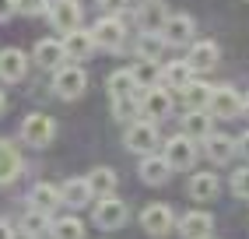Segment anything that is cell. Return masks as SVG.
I'll list each match as a JSON object with an SVG mask.
<instances>
[{
    "mask_svg": "<svg viewBox=\"0 0 249 239\" xmlns=\"http://www.w3.org/2000/svg\"><path fill=\"white\" fill-rule=\"evenodd\" d=\"M137 106H141V120L155 123V120H165L172 113V95H169V88H161V84H155V88H141Z\"/></svg>",
    "mask_w": 249,
    "mask_h": 239,
    "instance_id": "1",
    "label": "cell"
},
{
    "mask_svg": "<svg viewBox=\"0 0 249 239\" xmlns=\"http://www.w3.org/2000/svg\"><path fill=\"white\" fill-rule=\"evenodd\" d=\"M21 138H25V144H32V148H49V144H53V138H56L53 116H46V113H28L25 123H21Z\"/></svg>",
    "mask_w": 249,
    "mask_h": 239,
    "instance_id": "2",
    "label": "cell"
},
{
    "mask_svg": "<svg viewBox=\"0 0 249 239\" xmlns=\"http://www.w3.org/2000/svg\"><path fill=\"white\" fill-rule=\"evenodd\" d=\"M85 88H88V78L77 63H67V67L53 71V92L60 99H77V95H85Z\"/></svg>",
    "mask_w": 249,
    "mask_h": 239,
    "instance_id": "3",
    "label": "cell"
},
{
    "mask_svg": "<svg viewBox=\"0 0 249 239\" xmlns=\"http://www.w3.org/2000/svg\"><path fill=\"white\" fill-rule=\"evenodd\" d=\"M165 162H169V169H190L196 162V141L186 138V134H176V138L165 141Z\"/></svg>",
    "mask_w": 249,
    "mask_h": 239,
    "instance_id": "4",
    "label": "cell"
},
{
    "mask_svg": "<svg viewBox=\"0 0 249 239\" xmlns=\"http://www.w3.org/2000/svg\"><path fill=\"white\" fill-rule=\"evenodd\" d=\"M126 148L134 151V155H155V148H158V130L155 123H147V120H137V123H130L126 130Z\"/></svg>",
    "mask_w": 249,
    "mask_h": 239,
    "instance_id": "5",
    "label": "cell"
},
{
    "mask_svg": "<svg viewBox=\"0 0 249 239\" xmlns=\"http://www.w3.org/2000/svg\"><path fill=\"white\" fill-rule=\"evenodd\" d=\"M207 113H211L214 120H231L235 113H242V95H239L235 88H228V84H221V88L211 92Z\"/></svg>",
    "mask_w": 249,
    "mask_h": 239,
    "instance_id": "6",
    "label": "cell"
},
{
    "mask_svg": "<svg viewBox=\"0 0 249 239\" xmlns=\"http://www.w3.org/2000/svg\"><path fill=\"white\" fill-rule=\"evenodd\" d=\"M126 218H130V211H126V204L123 200H116V197H98V204H95V225L98 229H120V225H126Z\"/></svg>",
    "mask_w": 249,
    "mask_h": 239,
    "instance_id": "7",
    "label": "cell"
},
{
    "mask_svg": "<svg viewBox=\"0 0 249 239\" xmlns=\"http://www.w3.org/2000/svg\"><path fill=\"white\" fill-rule=\"evenodd\" d=\"M49 21H53V28L60 36L81 28V4L77 0H53V4H49Z\"/></svg>",
    "mask_w": 249,
    "mask_h": 239,
    "instance_id": "8",
    "label": "cell"
},
{
    "mask_svg": "<svg viewBox=\"0 0 249 239\" xmlns=\"http://www.w3.org/2000/svg\"><path fill=\"white\" fill-rule=\"evenodd\" d=\"M172 208H165V204H147L141 211V229L147 236H169L172 232Z\"/></svg>",
    "mask_w": 249,
    "mask_h": 239,
    "instance_id": "9",
    "label": "cell"
},
{
    "mask_svg": "<svg viewBox=\"0 0 249 239\" xmlns=\"http://www.w3.org/2000/svg\"><path fill=\"white\" fill-rule=\"evenodd\" d=\"M193 36H196V25H193L190 14H169V21L161 28V39L172 42V46H190Z\"/></svg>",
    "mask_w": 249,
    "mask_h": 239,
    "instance_id": "10",
    "label": "cell"
},
{
    "mask_svg": "<svg viewBox=\"0 0 249 239\" xmlns=\"http://www.w3.org/2000/svg\"><path fill=\"white\" fill-rule=\"evenodd\" d=\"M91 39H95V46H102V49H120L123 46V21L120 18H98L95 25H91Z\"/></svg>",
    "mask_w": 249,
    "mask_h": 239,
    "instance_id": "11",
    "label": "cell"
},
{
    "mask_svg": "<svg viewBox=\"0 0 249 239\" xmlns=\"http://www.w3.org/2000/svg\"><path fill=\"white\" fill-rule=\"evenodd\" d=\"M221 60V49L218 42H211V39H200V42H190V57L186 63L193 67V71H214Z\"/></svg>",
    "mask_w": 249,
    "mask_h": 239,
    "instance_id": "12",
    "label": "cell"
},
{
    "mask_svg": "<svg viewBox=\"0 0 249 239\" xmlns=\"http://www.w3.org/2000/svg\"><path fill=\"white\" fill-rule=\"evenodd\" d=\"M60 46H63V57L67 60H88L91 49H95V39H91V32L74 28V32H67V36L60 39Z\"/></svg>",
    "mask_w": 249,
    "mask_h": 239,
    "instance_id": "13",
    "label": "cell"
},
{
    "mask_svg": "<svg viewBox=\"0 0 249 239\" xmlns=\"http://www.w3.org/2000/svg\"><path fill=\"white\" fill-rule=\"evenodd\" d=\"M137 21H141V32H161L165 21H169L165 0H144V4L137 7Z\"/></svg>",
    "mask_w": 249,
    "mask_h": 239,
    "instance_id": "14",
    "label": "cell"
},
{
    "mask_svg": "<svg viewBox=\"0 0 249 239\" xmlns=\"http://www.w3.org/2000/svg\"><path fill=\"white\" fill-rule=\"evenodd\" d=\"M28 71V57L21 49H0V81H21Z\"/></svg>",
    "mask_w": 249,
    "mask_h": 239,
    "instance_id": "15",
    "label": "cell"
},
{
    "mask_svg": "<svg viewBox=\"0 0 249 239\" xmlns=\"http://www.w3.org/2000/svg\"><path fill=\"white\" fill-rule=\"evenodd\" d=\"M211 229H214V218L207 211H190L179 218V236H186V239H207Z\"/></svg>",
    "mask_w": 249,
    "mask_h": 239,
    "instance_id": "16",
    "label": "cell"
},
{
    "mask_svg": "<svg viewBox=\"0 0 249 239\" xmlns=\"http://www.w3.org/2000/svg\"><path fill=\"white\" fill-rule=\"evenodd\" d=\"M204 151H207V159H211L214 165H225V162L239 151V144L231 141L228 134H207V138H204Z\"/></svg>",
    "mask_w": 249,
    "mask_h": 239,
    "instance_id": "17",
    "label": "cell"
},
{
    "mask_svg": "<svg viewBox=\"0 0 249 239\" xmlns=\"http://www.w3.org/2000/svg\"><path fill=\"white\" fill-rule=\"evenodd\" d=\"M106 88L112 99H137L141 95V84L134 78V71H112L109 81H106Z\"/></svg>",
    "mask_w": 249,
    "mask_h": 239,
    "instance_id": "18",
    "label": "cell"
},
{
    "mask_svg": "<svg viewBox=\"0 0 249 239\" xmlns=\"http://www.w3.org/2000/svg\"><path fill=\"white\" fill-rule=\"evenodd\" d=\"M141 179L144 183H151V186H161L165 179L172 176V169H169V162H165L161 155H141Z\"/></svg>",
    "mask_w": 249,
    "mask_h": 239,
    "instance_id": "19",
    "label": "cell"
},
{
    "mask_svg": "<svg viewBox=\"0 0 249 239\" xmlns=\"http://www.w3.org/2000/svg\"><path fill=\"white\" fill-rule=\"evenodd\" d=\"M158 81H165L161 88L179 92L182 84H190V81H193V67H190L186 60H172L169 67H161V78H158Z\"/></svg>",
    "mask_w": 249,
    "mask_h": 239,
    "instance_id": "20",
    "label": "cell"
},
{
    "mask_svg": "<svg viewBox=\"0 0 249 239\" xmlns=\"http://www.w3.org/2000/svg\"><path fill=\"white\" fill-rule=\"evenodd\" d=\"M218 190H221V183H218V176H214V173H196V176L190 179V197H193L196 204L214 200V197H218Z\"/></svg>",
    "mask_w": 249,
    "mask_h": 239,
    "instance_id": "21",
    "label": "cell"
},
{
    "mask_svg": "<svg viewBox=\"0 0 249 239\" xmlns=\"http://www.w3.org/2000/svg\"><path fill=\"white\" fill-rule=\"evenodd\" d=\"M18 173H21V151L11 141H0V183L18 179Z\"/></svg>",
    "mask_w": 249,
    "mask_h": 239,
    "instance_id": "22",
    "label": "cell"
},
{
    "mask_svg": "<svg viewBox=\"0 0 249 239\" xmlns=\"http://www.w3.org/2000/svg\"><path fill=\"white\" fill-rule=\"evenodd\" d=\"M85 179H88L91 197H112V190H116V173H112V169H106V165L91 169Z\"/></svg>",
    "mask_w": 249,
    "mask_h": 239,
    "instance_id": "23",
    "label": "cell"
},
{
    "mask_svg": "<svg viewBox=\"0 0 249 239\" xmlns=\"http://www.w3.org/2000/svg\"><path fill=\"white\" fill-rule=\"evenodd\" d=\"M60 60H67V57H63L60 39H42V42L36 46V63L42 67V71H56Z\"/></svg>",
    "mask_w": 249,
    "mask_h": 239,
    "instance_id": "24",
    "label": "cell"
},
{
    "mask_svg": "<svg viewBox=\"0 0 249 239\" xmlns=\"http://www.w3.org/2000/svg\"><path fill=\"white\" fill-rule=\"evenodd\" d=\"M28 204H32L36 211H46V215H49V211L60 204V190H56V186H49V183H36V186L28 190Z\"/></svg>",
    "mask_w": 249,
    "mask_h": 239,
    "instance_id": "25",
    "label": "cell"
},
{
    "mask_svg": "<svg viewBox=\"0 0 249 239\" xmlns=\"http://www.w3.org/2000/svg\"><path fill=\"white\" fill-rule=\"evenodd\" d=\"M88 197H91L88 179H81V176H74V179H67V183L60 186V200H63V204H71V208H85Z\"/></svg>",
    "mask_w": 249,
    "mask_h": 239,
    "instance_id": "26",
    "label": "cell"
},
{
    "mask_svg": "<svg viewBox=\"0 0 249 239\" xmlns=\"http://www.w3.org/2000/svg\"><path fill=\"white\" fill-rule=\"evenodd\" d=\"M182 127H186V138H207V134H214L211 127H214V116L207 113V109H190L186 113V120H182Z\"/></svg>",
    "mask_w": 249,
    "mask_h": 239,
    "instance_id": "27",
    "label": "cell"
},
{
    "mask_svg": "<svg viewBox=\"0 0 249 239\" xmlns=\"http://www.w3.org/2000/svg\"><path fill=\"white\" fill-rule=\"evenodd\" d=\"M182 102H186V109H207V102H211V84L207 81H190V84H182Z\"/></svg>",
    "mask_w": 249,
    "mask_h": 239,
    "instance_id": "28",
    "label": "cell"
},
{
    "mask_svg": "<svg viewBox=\"0 0 249 239\" xmlns=\"http://www.w3.org/2000/svg\"><path fill=\"white\" fill-rule=\"evenodd\" d=\"M169 46L161 39V32H141V39H137V53H141V60H155L158 63V57H161V49Z\"/></svg>",
    "mask_w": 249,
    "mask_h": 239,
    "instance_id": "29",
    "label": "cell"
},
{
    "mask_svg": "<svg viewBox=\"0 0 249 239\" xmlns=\"http://www.w3.org/2000/svg\"><path fill=\"white\" fill-rule=\"evenodd\" d=\"M130 71H134L137 84H144V88H155V84H158V78H161V67H158L155 60H141L137 67H130Z\"/></svg>",
    "mask_w": 249,
    "mask_h": 239,
    "instance_id": "30",
    "label": "cell"
},
{
    "mask_svg": "<svg viewBox=\"0 0 249 239\" xmlns=\"http://www.w3.org/2000/svg\"><path fill=\"white\" fill-rule=\"evenodd\" d=\"M49 232H53V239H85V225L77 218H60Z\"/></svg>",
    "mask_w": 249,
    "mask_h": 239,
    "instance_id": "31",
    "label": "cell"
},
{
    "mask_svg": "<svg viewBox=\"0 0 249 239\" xmlns=\"http://www.w3.org/2000/svg\"><path fill=\"white\" fill-rule=\"evenodd\" d=\"M25 232H32V236H42V232H49L53 225H49V215L46 211H36V208H28V215H25Z\"/></svg>",
    "mask_w": 249,
    "mask_h": 239,
    "instance_id": "32",
    "label": "cell"
},
{
    "mask_svg": "<svg viewBox=\"0 0 249 239\" xmlns=\"http://www.w3.org/2000/svg\"><path fill=\"white\" fill-rule=\"evenodd\" d=\"M112 113H116V120H141L137 99H112Z\"/></svg>",
    "mask_w": 249,
    "mask_h": 239,
    "instance_id": "33",
    "label": "cell"
},
{
    "mask_svg": "<svg viewBox=\"0 0 249 239\" xmlns=\"http://www.w3.org/2000/svg\"><path fill=\"white\" fill-rule=\"evenodd\" d=\"M231 194L242 197V200H249V165H242V169L231 173Z\"/></svg>",
    "mask_w": 249,
    "mask_h": 239,
    "instance_id": "34",
    "label": "cell"
},
{
    "mask_svg": "<svg viewBox=\"0 0 249 239\" xmlns=\"http://www.w3.org/2000/svg\"><path fill=\"white\" fill-rule=\"evenodd\" d=\"M18 11L28 14V18H39V14L49 11V0H18Z\"/></svg>",
    "mask_w": 249,
    "mask_h": 239,
    "instance_id": "35",
    "label": "cell"
},
{
    "mask_svg": "<svg viewBox=\"0 0 249 239\" xmlns=\"http://www.w3.org/2000/svg\"><path fill=\"white\" fill-rule=\"evenodd\" d=\"M11 14H18V0H0V21H7Z\"/></svg>",
    "mask_w": 249,
    "mask_h": 239,
    "instance_id": "36",
    "label": "cell"
},
{
    "mask_svg": "<svg viewBox=\"0 0 249 239\" xmlns=\"http://www.w3.org/2000/svg\"><path fill=\"white\" fill-rule=\"evenodd\" d=\"M98 4H102V7H109V11H123V7L130 4V0H98Z\"/></svg>",
    "mask_w": 249,
    "mask_h": 239,
    "instance_id": "37",
    "label": "cell"
},
{
    "mask_svg": "<svg viewBox=\"0 0 249 239\" xmlns=\"http://www.w3.org/2000/svg\"><path fill=\"white\" fill-rule=\"evenodd\" d=\"M235 144H239V151H242V155H246V159H249V130H246V134H242V138H239V141H235Z\"/></svg>",
    "mask_w": 249,
    "mask_h": 239,
    "instance_id": "38",
    "label": "cell"
},
{
    "mask_svg": "<svg viewBox=\"0 0 249 239\" xmlns=\"http://www.w3.org/2000/svg\"><path fill=\"white\" fill-rule=\"evenodd\" d=\"M0 239H14V236H11V225H7L4 218H0Z\"/></svg>",
    "mask_w": 249,
    "mask_h": 239,
    "instance_id": "39",
    "label": "cell"
},
{
    "mask_svg": "<svg viewBox=\"0 0 249 239\" xmlns=\"http://www.w3.org/2000/svg\"><path fill=\"white\" fill-rule=\"evenodd\" d=\"M4 109H7V95L0 92V116H4Z\"/></svg>",
    "mask_w": 249,
    "mask_h": 239,
    "instance_id": "40",
    "label": "cell"
},
{
    "mask_svg": "<svg viewBox=\"0 0 249 239\" xmlns=\"http://www.w3.org/2000/svg\"><path fill=\"white\" fill-rule=\"evenodd\" d=\"M242 113H246V116H249V95H246V99H242Z\"/></svg>",
    "mask_w": 249,
    "mask_h": 239,
    "instance_id": "41",
    "label": "cell"
},
{
    "mask_svg": "<svg viewBox=\"0 0 249 239\" xmlns=\"http://www.w3.org/2000/svg\"><path fill=\"white\" fill-rule=\"evenodd\" d=\"M207 239H211V236H207Z\"/></svg>",
    "mask_w": 249,
    "mask_h": 239,
    "instance_id": "42",
    "label": "cell"
}]
</instances>
